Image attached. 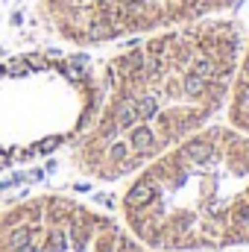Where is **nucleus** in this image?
Instances as JSON below:
<instances>
[{"mask_svg": "<svg viewBox=\"0 0 249 252\" xmlns=\"http://www.w3.org/2000/svg\"><path fill=\"white\" fill-rule=\"evenodd\" d=\"M247 24L229 15L126 41L100 59V106L70 147V167L91 182H121L214 124L238 73Z\"/></svg>", "mask_w": 249, "mask_h": 252, "instance_id": "f257e3e1", "label": "nucleus"}, {"mask_svg": "<svg viewBox=\"0 0 249 252\" xmlns=\"http://www.w3.org/2000/svg\"><path fill=\"white\" fill-rule=\"evenodd\" d=\"M121 223L158 252L249 247V135L208 124L129 176Z\"/></svg>", "mask_w": 249, "mask_h": 252, "instance_id": "f03ea898", "label": "nucleus"}, {"mask_svg": "<svg viewBox=\"0 0 249 252\" xmlns=\"http://www.w3.org/2000/svg\"><path fill=\"white\" fill-rule=\"evenodd\" d=\"M91 50L32 47L0 56V176L70 150L100 106Z\"/></svg>", "mask_w": 249, "mask_h": 252, "instance_id": "7ed1b4c3", "label": "nucleus"}, {"mask_svg": "<svg viewBox=\"0 0 249 252\" xmlns=\"http://www.w3.org/2000/svg\"><path fill=\"white\" fill-rule=\"evenodd\" d=\"M241 0H38V18L64 47L100 50L179 24L229 15Z\"/></svg>", "mask_w": 249, "mask_h": 252, "instance_id": "20e7f679", "label": "nucleus"}, {"mask_svg": "<svg viewBox=\"0 0 249 252\" xmlns=\"http://www.w3.org/2000/svg\"><path fill=\"white\" fill-rule=\"evenodd\" d=\"M0 252H158L121 220L67 196L35 193L0 211Z\"/></svg>", "mask_w": 249, "mask_h": 252, "instance_id": "39448f33", "label": "nucleus"}, {"mask_svg": "<svg viewBox=\"0 0 249 252\" xmlns=\"http://www.w3.org/2000/svg\"><path fill=\"white\" fill-rule=\"evenodd\" d=\"M226 121L249 135V30L247 38H244L238 73H235V82H232V94H229V103H226Z\"/></svg>", "mask_w": 249, "mask_h": 252, "instance_id": "423d86ee", "label": "nucleus"}, {"mask_svg": "<svg viewBox=\"0 0 249 252\" xmlns=\"http://www.w3.org/2000/svg\"><path fill=\"white\" fill-rule=\"evenodd\" d=\"M0 9H3V0H0Z\"/></svg>", "mask_w": 249, "mask_h": 252, "instance_id": "0eeeda50", "label": "nucleus"}]
</instances>
